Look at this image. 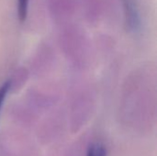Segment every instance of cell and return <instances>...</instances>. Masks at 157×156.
I'll use <instances>...</instances> for the list:
<instances>
[{"mask_svg":"<svg viewBox=\"0 0 157 156\" xmlns=\"http://www.w3.org/2000/svg\"><path fill=\"white\" fill-rule=\"evenodd\" d=\"M29 0H17V15L20 21H24L28 15Z\"/></svg>","mask_w":157,"mask_h":156,"instance_id":"7a4b0ae2","label":"cell"},{"mask_svg":"<svg viewBox=\"0 0 157 156\" xmlns=\"http://www.w3.org/2000/svg\"><path fill=\"white\" fill-rule=\"evenodd\" d=\"M10 86H11V84L9 82H6L4 85H2L0 86V110H1L4 101L6 99V97L10 89Z\"/></svg>","mask_w":157,"mask_h":156,"instance_id":"3957f363","label":"cell"},{"mask_svg":"<svg viewBox=\"0 0 157 156\" xmlns=\"http://www.w3.org/2000/svg\"><path fill=\"white\" fill-rule=\"evenodd\" d=\"M86 156H107V152L103 144L95 143L89 145Z\"/></svg>","mask_w":157,"mask_h":156,"instance_id":"6da1fadb","label":"cell"}]
</instances>
